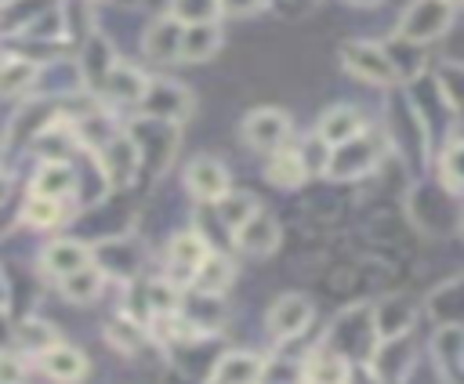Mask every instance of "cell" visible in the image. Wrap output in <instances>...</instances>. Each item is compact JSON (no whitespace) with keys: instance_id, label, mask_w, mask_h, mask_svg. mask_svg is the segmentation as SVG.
<instances>
[{"instance_id":"6da1fadb","label":"cell","mask_w":464,"mask_h":384,"mask_svg":"<svg viewBox=\"0 0 464 384\" xmlns=\"http://www.w3.org/2000/svg\"><path fill=\"white\" fill-rule=\"evenodd\" d=\"M388 149H392L388 134H381V130H370V127H366L359 138H352V141H344V145H337V149L330 152L326 178H334V181H355V178H362V174L377 170Z\"/></svg>"},{"instance_id":"7a4b0ae2","label":"cell","mask_w":464,"mask_h":384,"mask_svg":"<svg viewBox=\"0 0 464 384\" xmlns=\"http://www.w3.org/2000/svg\"><path fill=\"white\" fill-rule=\"evenodd\" d=\"M453 14H457V4L453 0H410L406 11L399 14L395 36L424 47V43L439 40L453 25Z\"/></svg>"},{"instance_id":"3957f363","label":"cell","mask_w":464,"mask_h":384,"mask_svg":"<svg viewBox=\"0 0 464 384\" xmlns=\"http://www.w3.org/2000/svg\"><path fill=\"white\" fill-rule=\"evenodd\" d=\"M326 348L341 351L348 362L362 359V355H373L377 348V330H373V308H348L344 315H337V322L330 326V341Z\"/></svg>"},{"instance_id":"277c9868","label":"cell","mask_w":464,"mask_h":384,"mask_svg":"<svg viewBox=\"0 0 464 384\" xmlns=\"http://www.w3.org/2000/svg\"><path fill=\"white\" fill-rule=\"evenodd\" d=\"M341 65H344V72H352L362 83L392 87L399 80L388 51L381 43H370V40H348V43H341Z\"/></svg>"},{"instance_id":"5b68a950","label":"cell","mask_w":464,"mask_h":384,"mask_svg":"<svg viewBox=\"0 0 464 384\" xmlns=\"http://www.w3.org/2000/svg\"><path fill=\"white\" fill-rule=\"evenodd\" d=\"M243 138L257 152H279L290 141V116L283 109H272V105L254 109L243 120Z\"/></svg>"},{"instance_id":"8992f818","label":"cell","mask_w":464,"mask_h":384,"mask_svg":"<svg viewBox=\"0 0 464 384\" xmlns=\"http://www.w3.org/2000/svg\"><path fill=\"white\" fill-rule=\"evenodd\" d=\"M138 105H141V112L149 120H160V123H181L192 112L188 91H181L174 83H163V80H156V83L149 80V91H145V98Z\"/></svg>"},{"instance_id":"52a82bcc","label":"cell","mask_w":464,"mask_h":384,"mask_svg":"<svg viewBox=\"0 0 464 384\" xmlns=\"http://www.w3.org/2000/svg\"><path fill=\"white\" fill-rule=\"evenodd\" d=\"M312 322V301L304 293H283L272 308H268V333L276 341H294L297 333H304V326Z\"/></svg>"},{"instance_id":"ba28073f","label":"cell","mask_w":464,"mask_h":384,"mask_svg":"<svg viewBox=\"0 0 464 384\" xmlns=\"http://www.w3.org/2000/svg\"><path fill=\"white\" fill-rule=\"evenodd\" d=\"M185 185L196 199L203 203H218L225 192H228V170L221 167V159L214 156H196L185 170Z\"/></svg>"},{"instance_id":"9c48e42d","label":"cell","mask_w":464,"mask_h":384,"mask_svg":"<svg viewBox=\"0 0 464 384\" xmlns=\"http://www.w3.org/2000/svg\"><path fill=\"white\" fill-rule=\"evenodd\" d=\"M207 257H210V243L199 232H181L170 239L167 261H170V275H178V283H192Z\"/></svg>"},{"instance_id":"30bf717a","label":"cell","mask_w":464,"mask_h":384,"mask_svg":"<svg viewBox=\"0 0 464 384\" xmlns=\"http://www.w3.org/2000/svg\"><path fill=\"white\" fill-rule=\"evenodd\" d=\"M362 130H366V116H362L355 105H330V109L319 116V123H315V134H319L330 149H337V145L359 138Z\"/></svg>"},{"instance_id":"8fae6325","label":"cell","mask_w":464,"mask_h":384,"mask_svg":"<svg viewBox=\"0 0 464 384\" xmlns=\"http://www.w3.org/2000/svg\"><path fill=\"white\" fill-rule=\"evenodd\" d=\"M417 319V308L406 293H392L384 301H377L373 308V330H377V341H392V337H406L410 326Z\"/></svg>"},{"instance_id":"7c38bea8","label":"cell","mask_w":464,"mask_h":384,"mask_svg":"<svg viewBox=\"0 0 464 384\" xmlns=\"http://www.w3.org/2000/svg\"><path fill=\"white\" fill-rule=\"evenodd\" d=\"M145 54L152 62H174L181 58V43H185V22H178L174 14L167 18H156L149 29H145V40H141Z\"/></svg>"},{"instance_id":"4fadbf2b","label":"cell","mask_w":464,"mask_h":384,"mask_svg":"<svg viewBox=\"0 0 464 384\" xmlns=\"http://www.w3.org/2000/svg\"><path fill=\"white\" fill-rule=\"evenodd\" d=\"M279 221L272 217V214H254L250 221H243L236 232H232V243L239 246V250H246V254H254V257H265V254H272L276 246H279Z\"/></svg>"},{"instance_id":"5bb4252c","label":"cell","mask_w":464,"mask_h":384,"mask_svg":"<svg viewBox=\"0 0 464 384\" xmlns=\"http://www.w3.org/2000/svg\"><path fill=\"white\" fill-rule=\"evenodd\" d=\"M352 366L355 362H348L341 351H334V348L323 344L319 351H312L301 362V384H348Z\"/></svg>"},{"instance_id":"9a60e30c","label":"cell","mask_w":464,"mask_h":384,"mask_svg":"<svg viewBox=\"0 0 464 384\" xmlns=\"http://www.w3.org/2000/svg\"><path fill=\"white\" fill-rule=\"evenodd\" d=\"M138 163H141V152H138V141L127 138V134H116L105 149H102V170L112 185H127L134 174H138Z\"/></svg>"},{"instance_id":"2e32d148","label":"cell","mask_w":464,"mask_h":384,"mask_svg":"<svg viewBox=\"0 0 464 384\" xmlns=\"http://www.w3.org/2000/svg\"><path fill=\"white\" fill-rule=\"evenodd\" d=\"M265 362L250 351H228V355H218L214 370H210V380L214 384H261L265 380Z\"/></svg>"},{"instance_id":"e0dca14e","label":"cell","mask_w":464,"mask_h":384,"mask_svg":"<svg viewBox=\"0 0 464 384\" xmlns=\"http://www.w3.org/2000/svg\"><path fill=\"white\" fill-rule=\"evenodd\" d=\"M54 120H58V101H25V105L14 112L7 134H11V141L25 145V141H36Z\"/></svg>"},{"instance_id":"ac0fdd59","label":"cell","mask_w":464,"mask_h":384,"mask_svg":"<svg viewBox=\"0 0 464 384\" xmlns=\"http://www.w3.org/2000/svg\"><path fill=\"white\" fill-rule=\"evenodd\" d=\"M40 370L51 377V380H58V384H69V380H80L83 373H87V355L80 351V348H72V344H51L47 351H40Z\"/></svg>"},{"instance_id":"d6986e66","label":"cell","mask_w":464,"mask_h":384,"mask_svg":"<svg viewBox=\"0 0 464 384\" xmlns=\"http://www.w3.org/2000/svg\"><path fill=\"white\" fill-rule=\"evenodd\" d=\"M308 174H312V170H308L301 149H290V145H283L279 152H272V159L265 163V178H268L276 188H297V185H304Z\"/></svg>"},{"instance_id":"ffe728a7","label":"cell","mask_w":464,"mask_h":384,"mask_svg":"<svg viewBox=\"0 0 464 384\" xmlns=\"http://www.w3.org/2000/svg\"><path fill=\"white\" fill-rule=\"evenodd\" d=\"M87 264H91V250L83 243H76V239H58V243H51L44 250V268L51 275H58V279L69 275V272H80Z\"/></svg>"},{"instance_id":"44dd1931","label":"cell","mask_w":464,"mask_h":384,"mask_svg":"<svg viewBox=\"0 0 464 384\" xmlns=\"http://www.w3.org/2000/svg\"><path fill=\"white\" fill-rule=\"evenodd\" d=\"M105 94L112 98V101H127V105H138L141 98H145V91H149V76H141L138 69H130V65H112V72L105 76Z\"/></svg>"},{"instance_id":"7402d4cb","label":"cell","mask_w":464,"mask_h":384,"mask_svg":"<svg viewBox=\"0 0 464 384\" xmlns=\"http://www.w3.org/2000/svg\"><path fill=\"white\" fill-rule=\"evenodd\" d=\"M435 91L450 116L464 120V62H442L435 72Z\"/></svg>"},{"instance_id":"603a6c76","label":"cell","mask_w":464,"mask_h":384,"mask_svg":"<svg viewBox=\"0 0 464 384\" xmlns=\"http://www.w3.org/2000/svg\"><path fill=\"white\" fill-rule=\"evenodd\" d=\"M76 188V170L65 163V159H51V163H40L36 170V181H33V192L40 196H51V199H62Z\"/></svg>"},{"instance_id":"cb8c5ba5","label":"cell","mask_w":464,"mask_h":384,"mask_svg":"<svg viewBox=\"0 0 464 384\" xmlns=\"http://www.w3.org/2000/svg\"><path fill=\"white\" fill-rule=\"evenodd\" d=\"M102 283H105V272H102V268H94V264H87V268L69 272V275H62V279H58L62 297H65V301H72V304H87V301H94V297L102 293Z\"/></svg>"},{"instance_id":"d4e9b609","label":"cell","mask_w":464,"mask_h":384,"mask_svg":"<svg viewBox=\"0 0 464 384\" xmlns=\"http://www.w3.org/2000/svg\"><path fill=\"white\" fill-rule=\"evenodd\" d=\"M214 210H218V221L228 228V232H236L243 221H250L261 206H257V199L250 196V192H243V188H228L218 203H214Z\"/></svg>"},{"instance_id":"484cf974","label":"cell","mask_w":464,"mask_h":384,"mask_svg":"<svg viewBox=\"0 0 464 384\" xmlns=\"http://www.w3.org/2000/svg\"><path fill=\"white\" fill-rule=\"evenodd\" d=\"M221 43V25L203 22V25H185V43H181V62H203L218 51Z\"/></svg>"},{"instance_id":"4316f807","label":"cell","mask_w":464,"mask_h":384,"mask_svg":"<svg viewBox=\"0 0 464 384\" xmlns=\"http://www.w3.org/2000/svg\"><path fill=\"white\" fill-rule=\"evenodd\" d=\"M428 308H431V315L446 326H457L460 319H464V279H453V283H446L442 290H435L431 293V301H428Z\"/></svg>"},{"instance_id":"83f0119b","label":"cell","mask_w":464,"mask_h":384,"mask_svg":"<svg viewBox=\"0 0 464 384\" xmlns=\"http://www.w3.org/2000/svg\"><path fill=\"white\" fill-rule=\"evenodd\" d=\"M228 283H232V261H228L225 254L210 250V257H207V261H203V268L196 272L192 286H196L199 293H221Z\"/></svg>"},{"instance_id":"f1b7e54d","label":"cell","mask_w":464,"mask_h":384,"mask_svg":"<svg viewBox=\"0 0 464 384\" xmlns=\"http://www.w3.org/2000/svg\"><path fill=\"white\" fill-rule=\"evenodd\" d=\"M185 315H188V322L199 333H210V330H218L225 322V312L218 304V293H199V290H196V297L185 301Z\"/></svg>"},{"instance_id":"f546056e","label":"cell","mask_w":464,"mask_h":384,"mask_svg":"<svg viewBox=\"0 0 464 384\" xmlns=\"http://www.w3.org/2000/svg\"><path fill=\"white\" fill-rule=\"evenodd\" d=\"M384 51H388V58H392L399 80L417 76L420 65H424V51H420V43H410V40H402V36H392V40L384 43Z\"/></svg>"},{"instance_id":"4dcf8cb0","label":"cell","mask_w":464,"mask_h":384,"mask_svg":"<svg viewBox=\"0 0 464 384\" xmlns=\"http://www.w3.org/2000/svg\"><path fill=\"white\" fill-rule=\"evenodd\" d=\"M439 181L446 192H464V138L450 141L439 156Z\"/></svg>"},{"instance_id":"1f68e13d","label":"cell","mask_w":464,"mask_h":384,"mask_svg":"<svg viewBox=\"0 0 464 384\" xmlns=\"http://www.w3.org/2000/svg\"><path fill=\"white\" fill-rule=\"evenodd\" d=\"M225 11L221 0H170V14L185 25H203V22H218Z\"/></svg>"},{"instance_id":"d6a6232c","label":"cell","mask_w":464,"mask_h":384,"mask_svg":"<svg viewBox=\"0 0 464 384\" xmlns=\"http://www.w3.org/2000/svg\"><path fill=\"white\" fill-rule=\"evenodd\" d=\"M22 217L36 228H51V225H62V199H51V196H40L33 192L22 206Z\"/></svg>"},{"instance_id":"836d02e7","label":"cell","mask_w":464,"mask_h":384,"mask_svg":"<svg viewBox=\"0 0 464 384\" xmlns=\"http://www.w3.org/2000/svg\"><path fill=\"white\" fill-rule=\"evenodd\" d=\"M36 83V65L25 58H7L0 69V94H18Z\"/></svg>"},{"instance_id":"e575fe53","label":"cell","mask_w":464,"mask_h":384,"mask_svg":"<svg viewBox=\"0 0 464 384\" xmlns=\"http://www.w3.org/2000/svg\"><path fill=\"white\" fill-rule=\"evenodd\" d=\"M112 51L105 40H91L87 43V54H83V72L91 76V83H105V76L112 72Z\"/></svg>"},{"instance_id":"d590c367","label":"cell","mask_w":464,"mask_h":384,"mask_svg":"<svg viewBox=\"0 0 464 384\" xmlns=\"http://www.w3.org/2000/svg\"><path fill=\"white\" fill-rule=\"evenodd\" d=\"M18 337H22V344H25L29 351H47L51 344H58V337H54V330H51L47 322H36V319H29V322H22V330H18Z\"/></svg>"},{"instance_id":"8d00e7d4","label":"cell","mask_w":464,"mask_h":384,"mask_svg":"<svg viewBox=\"0 0 464 384\" xmlns=\"http://www.w3.org/2000/svg\"><path fill=\"white\" fill-rule=\"evenodd\" d=\"M225 4V11H232V14H257L261 7H265V0H221Z\"/></svg>"},{"instance_id":"74e56055","label":"cell","mask_w":464,"mask_h":384,"mask_svg":"<svg viewBox=\"0 0 464 384\" xmlns=\"http://www.w3.org/2000/svg\"><path fill=\"white\" fill-rule=\"evenodd\" d=\"M348 384H384L370 366H362V362H355L352 366V377H348Z\"/></svg>"},{"instance_id":"f35d334b","label":"cell","mask_w":464,"mask_h":384,"mask_svg":"<svg viewBox=\"0 0 464 384\" xmlns=\"http://www.w3.org/2000/svg\"><path fill=\"white\" fill-rule=\"evenodd\" d=\"M0 380H4V384H18V380H22V366H18L14 359H7V355L0 359Z\"/></svg>"},{"instance_id":"ab89813d","label":"cell","mask_w":464,"mask_h":384,"mask_svg":"<svg viewBox=\"0 0 464 384\" xmlns=\"http://www.w3.org/2000/svg\"><path fill=\"white\" fill-rule=\"evenodd\" d=\"M7 188H11V181H7V174H4V170H0V203H4V199H7Z\"/></svg>"},{"instance_id":"60d3db41","label":"cell","mask_w":464,"mask_h":384,"mask_svg":"<svg viewBox=\"0 0 464 384\" xmlns=\"http://www.w3.org/2000/svg\"><path fill=\"white\" fill-rule=\"evenodd\" d=\"M4 301H7V286H4V275H0V308H4Z\"/></svg>"},{"instance_id":"b9f144b4","label":"cell","mask_w":464,"mask_h":384,"mask_svg":"<svg viewBox=\"0 0 464 384\" xmlns=\"http://www.w3.org/2000/svg\"><path fill=\"white\" fill-rule=\"evenodd\" d=\"M348 4H359V7H370V4H377V0H348Z\"/></svg>"},{"instance_id":"7bdbcfd3","label":"cell","mask_w":464,"mask_h":384,"mask_svg":"<svg viewBox=\"0 0 464 384\" xmlns=\"http://www.w3.org/2000/svg\"><path fill=\"white\" fill-rule=\"evenodd\" d=\"M4 62H7V58H0V69H4Z\"/></svg>"},{"instance_id":"ee69618b","label":"cell","mask_w":464,"mask_h":384,"mask_svg":"<svg viewBox=\"0 0 464 384\" xmlns=\"http://www.w3.org/2000/svg\"><path fill=\"white\" fill-rule=\"evenodd\" d=\"M453 4H460V0H453Z\"/></svg>"},{"instance_id":"f6af8a7d","label":"cell","mask_w":464,"mask_h":384,"mask_svg":"<svg viewBox=\"0 0 464 384\" xmlns=\"http://www.w3.org/2000/svg\"><path fill=\"white\" fill-rule=\"evenodd\" d=\"M0 384H4V380H0Z\"/></svg>"},{"instance_id":"bcb514c9","label":"cell","mask_w":464,"mask_h":384,"mask_svg":"<svg viewBox=\"0 0 464 384\" xmlns=\"http://www.w3.org/2000/svg\"><path fill=\"white\" fill-rule=\"evenodd\" d=\"M460 225H464V221H460Z\"/></svg>"}]
</instances>
